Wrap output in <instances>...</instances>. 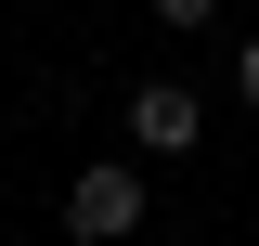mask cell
Returning a JSON list of instances; mask_svg holds the SVG:
<instances>
[{"mask_svg":"<svg viewBox=\"0 0 259 246\" xmlns=\"http://www.w3.org/2000/svg\"><path fill=\"white\" fill-rule=\"evenodd\" d=\"M65 233L78 246H130L143 233V169H130V155H91V169L65 182Z\"/></svg>","mask_w":259,"mask_h":246,"instance_id":"obj_1","label":"cell"},{"mask_svg":"<svg viewBox=\"0 0 259 246\" xmlns=\"http://www.w3.org/2000/svg\"><path fill=\"white\" fill-rule=\"evenodd\" d=\"M130 143L143 155H194L207 143V104H194L182 78H143V91H130Z\"/></svg>","mask_w":259,"mask_h":246,"instance_id":"obj_2","label":"cell"},{"mask_svg":"<svg viewBox=\"0 0 259 246\" xmlns=\"http://www.w3.org/2000/svg\"><path fill=\"white\" fill-rule=\"evenodd\" d=\"M156 26H168V39H194V26H221V0H156Z\"/></svg>","mask_w":259,"mask_h":246,"instance_id":"obj_3","label":"cell"},{"mask_svg":"<svg viewBox=\"0 0 259 246\" xmlns=\"http://www.w3.org/2000/svg\"><path fill=\"white\" fill-rule=\"evenodd\" d=\"M233 91H246V117H259V39H233Z\"/></svg>","mask_w":259,"mask_h":246,"instance_id":"obj_4","label":"cell"}]
</instances>
